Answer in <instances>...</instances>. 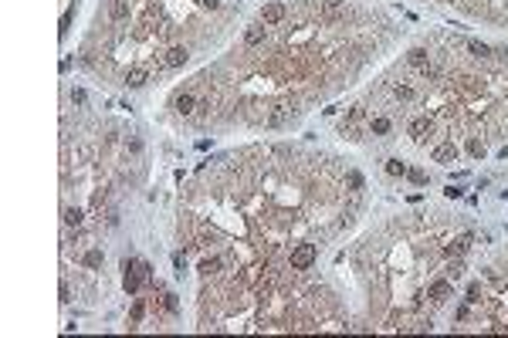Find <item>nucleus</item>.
Returning a JSON list of instances; mask_svg holds the SVG:
<instances>
[{"mask_svg": "<svg viewBox=\"0 0 508 338\" xmlns=\"http://www.w3.org/2000/svg\"><path fill=\"white\" fill-rule=\"evenodd\" d=\"M319 14H322L325 20H336V17L346 14V3H339V0H322V3H319Z\"/></svg>", "mask_w": 508, "mask_h": 338, "instance_id": "39448f33", "label": "nucleus"}, {"mask_svg": "<svg viewBox=\"0 0 508 338\" xmlns=\"http://www.w3.org/2000/svg\"><path fill=\"white\" fill-rule=\"evenodd\" d=\"M65 223H68V227H81V210L68 206V210H65Z\"/></svg>", "mask_w": 508, "mask_h": 338, "instance_id": "f3484780", "label": "nucleus"}, {"mask_svg": "<svg viewBox=\"0 0 508 338\" xmlns=\"http://www.w3.org/2000/svg\"><path fill=\"white\" fill-rule=\"evenodd\" d=\"M434 159H437V162H444V166H447V162H454V159H457V145H454V142L437 145V149H434Z\"/></svg>", "mask_w": 508, "mask_h": 338, "instance_id": "0eeeda50", "label": "nucleus"}, {"mask_svg": "<svg viewBox=\"0 0 508 338\" xmlns=\"http://www.w3.org/2000/svg\"><path fill=\"white\" fill-rule=\"evenodd\" d=\"M126 14H129V7H126V0H115V3H112V17H115V20H122Z\"/></svg>", "mask_w": 508, "mask_h": 338, "instance_id": "a211bd4d", "label": "nucleus"}, {"mask_svg": "<svg viewBox=\"0 0 508 338\" xmlns=\"http://www.w3.org/2000/svg\"><path fill=\"white\" fill-rule=\"evenodd\" d=\"M183 61H187V48H183V44H173V48L166 51V58H163L166 68H180Z\"/></svg>", "mask_w": 508, "mask_h": 338, "instance_id": "423d86ee", "label": "nucleus"}, {"mask_svg": "<svg viewBox=\"0 0 508 338\" xmlns=\"http://www.w3.org/2000/svg\"><path fill=\"white\" fill-rule=\"evenodd\" d=\"M204 7H210V10H217V7H220V0H204Z\"/></svg>", "mask_w": 508, "mask_h": 338, "instance_id": "a878e982", "label": "nucleus"}, {"mask_svg": "<svg viewBox=\"0 0 508 338\" xmlns=\"http://www.w3.org/2000/svg\"><path fill=\"white\" fill-rule=\"evenodd\" d=\"M369 132H373V135H386V132H390V119H383V115H376V119L369 122Z\"/></svg>", "mask_w": 508, "mask_h": 338, "instance_id": "ddd939ff", "label": "nucleus"}, {"mask_svg": "<svg viewBox=\"0 0 508 338\" xmlns=\"http://www.w3.org/2000/svg\"><path fill=\"white\" fill-rule=\"evenodd\" d=\"M468 51H471V54H478V58H488V54H491V48H488V44H481V41H468Z\"/></svg>", "mask_w": 508, "mask_h": 338, "instance_id": "4468645a", "label": "nucleus"}, {"mask_svg": "<svg viewBox=\"0 0 508 338\" xmlns=\"http://www.w3.org/2000/svg\"><path fill=\"white\" fill-rule=\"evenodd\" d=\"M146 81H149V71H146V68H129V71H126V85H129V88H143Z\"/></svg>", "mask_w": 508, "mask_h": 338, "instance_id": "6e6552de", "label": "nucleus"}, {"mask_svg": "<svg viewBox=\"0 0 508 338\" xmlns=\"http://www.w3.org/2000/svg\"><path fill=\"white\" fill-rule=\"evenodd\" d=\"M143 315H146V301H136V304H132V315H129V318H132V321H139Z\"/></svg>", "mask_w": 508, "mask_h": 338, "instance_id": "412c9836", "label": "nucleus"}, {"mask_svg": "<svg viewBox=\"0 0 508 338\" xmlns=\"http://www.w3.org/2000/svg\"><path fill=\"white\" fill-rule=\"evenodd\" d=\"M346 179H349V186H353V190H363V176H359V173H349Z\"/></svg>", "mask_w": 508, "mask_h": 338, "instance_id": "5701e85b", "label": "nucleus"}, {"mask_svg": "<svg viewBox=\"0 0 508 338\" xmlns=\"http://www.w3.org/2000/svg\"><path fill=\"white\" fill-rule=\"evenodd\" d=\"M468 149H471V156H485V145H481L478 139H471V142H468Z\"/></svg>", "mask_w": 508, "mask_h": 338, "instance_id": "4be33fe9", "label": "nucleus"}, {"mask_svg": "<svg viewBox=\"0 0 508 338\" xmlns=\"http://www.w3.org/2000/svg\"><path fill=\"white\" fill-rule=\"evenodd\" d=\"M173 108H176L180 115H193V108H197V98H193L190 91H180V95H173Z\"/></svg>", "mask_w": 508, "mask_h": 338, "instance_id": "20e7f679", "label": "nucleus"}, {"mask_svg": "<svg viewBox=\"0 0 508 338\" xmlns=\"http://www.w3.org/2000/svg\"><path fill=\"white\" fill-rule=\"evenodd\" d=\"M85 264H88V267H98V264H102V250H92V254H85Z\"/></svg>", "mask_w": 508, "mask_h": 338, "instance_id": "aec40b11", "label": "nucleus"}, {"mask_svg": "<svg viewBox=\"0 0 508 338\" xmlns=\"http://www.w3.org/2000/svg\"><path fill=\"white\" fill-rule=\"evenodd\" d=\"M431 129H434V122H431V119H417V122L410 125V135L420 142V139H427V135H431Z\"/></svg>", "mask_w": 508, "mask_h": 338, "instance_id": "1a4fd4ad", "label": "nucleus"}, {"mask_svg": "<svg viewBox=\"0 0 508 338\" xmlns=\"http://www.w3.org/2000/svg\"><path fill=\"white\" fill-rule=\"evenodd\" d=\"M410 65H417V68L427 65V48H414L410 51Z\"/></svg>", "mask_w": 508, "mask_h": 338, "instance_id": "dca6fc26", "label": "nucleus"}, {"mask_svg": "<svg viewBox=\"0 0 508 338\" xmlns=\"http://www.w3.org/2000/svg\"><path fill=\"white\" fill-rule=\"evenodd\" d=\"M407 176H410L414 183H424V179H427V176H424V169H407Z\"/></svg>", "mask_w": 508, "mask_h": 338, "instance_id": "b1692460", "label": "nucleus"}, {"mask_svg": "<svg viewBox=\"0 0 508 338\" xmlns=\"http://www.w3.org/2000/svg\"><path fill=\"white\" fill-rule=\"evenodd\" d=\"M315 244H298L295 250H291V257H288V264L295 270H305V267H312V261H315Z\"/></svg>", "mask_w": 508, "mask_h": 338, "instance_id": "f257e3e1", "label": "nucleus"}, {"mask_svg": "<svg viewBox=\"0 0 508 338\" xmlns=\"http://www.w3.org/2000/svg\"><path fill=\"white\" fill-rule=\"evenodd\" d=\"M471 240H474L471 233H461V237H454V240L447 244V254H464V250L471 247Z\"/></svg>", "mask_w": 508, "mask_h": 338, "instance_id": "9d476101", "label": "nucleus"}, {"mask_svg": "<svg viewBox=\"0 0 508 338\" xmlns=\"http://www.w3.org/2000/svg\"><path fill=\"white\" fill-rule=\"evenodd\" d=\"M163 308H166V311L173 315V311L180 308V301H176V294H163Z\"/></svg>", "mask_w": 508, "mask_h": 338, "instance_id": "6ab92c4d", "label": "nucleus"}, {"mask_svg": "<svg viewBox=\"0 0 508 338\" xmlns=\"http://www.w3.org/2000/svg\"><path fill=\"white\" fill-rule=\"evenodd\" d=\"M427 298H431L434 304H440V301H447V298H451V281H447V277H440V281H434V284L427 287Z\"/></svg>", "mask_w": 508, "mask_h": 338, "instance_id": "f03ea898", "label": "nucleus"}, {"mask_svg": "<svg viewBox=\"0 0 508 338\" xmlns=\"http://www.w3.org/2000/svg\"><path fill=\"white\" fill-rule=\"evenodd\" d=\"M282 20H285V7H282V3H268V7L261 10V24L275 27V24H282Z\"/></svg>", "mask_w": 508, "mask_h": 338, "instance_id": "7ed1b4c3", "label": "nucleus"}, {"mask_svg": "<svg viewBox=\"0 0 508 338\" xmlns=\"http://www.w3.org/2000/svg\"><path fill=\"white\" fill-rule=\"evenodd\" d=\"M386 173H390V176H407V166H403L400 159H386Z\"/></svg>", "mask_w": 508, "mask_h": 338, "instance_id": "2eb2a0df", "label": "nucleus"}, {"mask_svg": "<svg viewBox=\"0 0 508 338\" xmlns=\"http://www.w3.org/2000/svg\"><path fill=\"white\" fill-rule=\"evenodd\" d=\"M261 41H264V27H247V31H244V44H247V48H258Z\"/></svg>", "mask_w": 508, "mask_h": 338, "instance_id": "9b49d317", "label": "nucleus"}, {"mask_svg": "<svg viewBox=\"0 0 508 338\" xmlns=\"http://www.w3.org/2000/svg\"><path fill=\"white\" fill-rule=\"evenodd\" d=\"M72 102H75V105H81V102H85V91H81V88H75V91H72Z\"/></svg>", "mask_w": 508, "mask_h": 338, "instance_id": "393cba45", "label": "nucleus"}, {"mask_svg": "<svg viewBox=\"0 0 508 338\" xmlns=\"http://www.w3.org/2000/svg\"><path fill=\"white\" fill-rule=\"evenodd\" d=\"M220 270V257H207V261H200V274L204 277H214Z\"/></svg>", "mask_w": 508, "mask_h": 338, "instance_id": "f8f14e48", "label": "nucleus"}]
</instances>
